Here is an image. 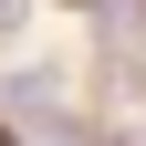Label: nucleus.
I'll list each match as a JSON object with an SVG mask.
<instances>
[{"label":"nucleus","mask_w":146,"mask_h":146,"mask_svg":"<svg viewBox=\"0 0 146 146\" xmlns=\"http://www.w3.org/2000/svg\"><path fill=\"white\" fill-rule=\"evenodd\" d=\"M11 21H21V0H0V31H11Z\"/></svg>","instance_id":"1"}]
</instances>
